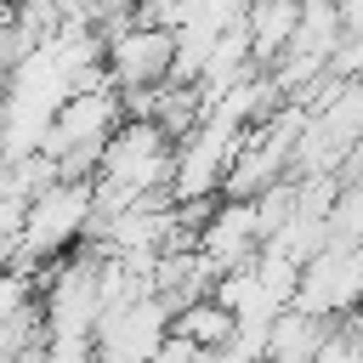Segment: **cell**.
I'll return each mask as SVG.
<instances>
[{
    "mask_svg": "<svg viewBox=\"0 0 363 363\" xmlns=\"http://www.w3.org/2000/svg\"><path fill=\"white\" fill-rule=\"evenodd\" d=\"M91 233V182H57L28 204L23 221V255L17 272L40 278V267H57L62 255H74Z\"/></svg>",
    "mask_w": 363,
    "mask_h": 363,
    "instance_id": "obj_1",
    "label": "cell"
},
{
    "mask_svg": "<svg viewBox=\"0 0 363 363\" xmlns=\"http://www.w3.org/2000/svg\"><path fill=\"white\" fill-rule=\"evenodd\" d=\"M102 74L119 91V102L153 96L176 79V34L153 28V23H130L102 45Z\"/></svg>",
    "mask_w": 363,
    "mask_h": 363,
    "instance_id": "obj_2",
    "label": "cell"
},
{
    "mask_svg": "<svg viewBox=\"0 0 363 363\" xmlns=\"http://www.w3.org/2000/svg\"><path fill=\"white\" fill-rule=\"evenodd\" d=\"M357 301H363V250H352V244H323V250L301 267L289 306L329 323V318L352 312Z\"/></svg>",
    "mask_w": 363,
    "mask_h": 363,
    "instance_id": "obj_3",
    "label": "cell"
},
{
    "mask_svg": "<svg viewBox=\"0 0 363 363\" xmlns=\"http://www.w3.org/2000/svg\"><path fill=\"white\" fill-rule=\"evenodd\" d=\"M170 335L187 340L193 352H227V346H233V312H227L216 295H204L199 306H187V312L170 323Z\"/></svg>",
    "mask_w": 363,
    "mask_h": 363,
    "instance_id": "obj_4",
    "label": "cell"
},
{
    "mask_svg": "<svg viewBox=\"0 0 363 363\" xmlns=\"http://www.w3.org/2000/svg\"><path fill=\"white\" fill-rule=\"evenodd\" d=\"M45 363H102V357H96V340L57 335V340H45Z\"/></svg>",
    "mask_w": 363,
    "mask_h": 363,
    "instance_id": "obj_5",
    "label": "cell"
},
{
    "mask_svg": "<svg viewBox=\"0 0 363 363\" xmlns=\"http://www.w3.org/2000/svg\"><path fill=\"white\" fill-rule=\"evenodd\" d=\"M17 352H23V346H17V340H11V335H6V329H0V363H11V357H17Z\"/></svg>",
    "mask_w": 363,
    "mask_h": 363,
    "instance_id": "obj_6",
    "label": "cell"
}]
</instances>
